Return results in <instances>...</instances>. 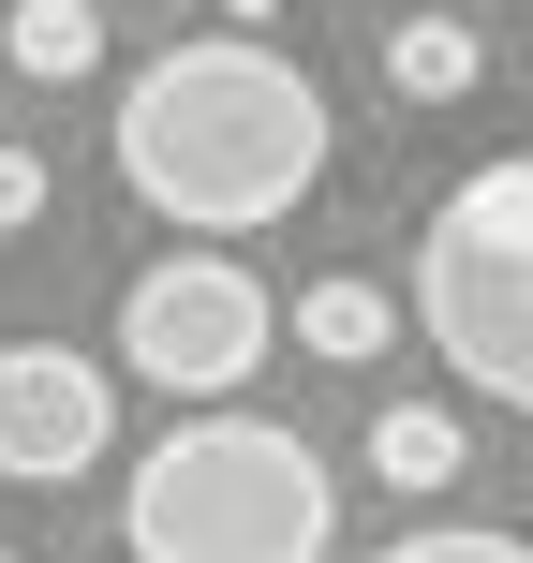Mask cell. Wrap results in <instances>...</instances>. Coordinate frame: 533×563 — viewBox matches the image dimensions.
I'll return each mask as SVG.
<instances>
[{
	"instance_id": "6da1fadb",
	"label": "cell",
	"mask_w": 533,
	"mask_h": 563,
	"mask_svg": "<svg viewBox=\"0 0 533 563\" xmlns=\"http://www.w3.org/2000/svg\"><path fill=\"white\" fill-rule=\"evenodd\" d=\"M119 178L193 238H267L326 178V89L267 30H193L119 75Z\"/></svg>"
},
{
	"instance_id": "7a4b0ae2",
	"label": "cell",
	"mask_w": 533,
	"mask_h": 563,
	"mask_svg": "<svg viewBox=\"0 0 533 563\" xmlns=\"http://www.w3.org/2000/svg\"><path fill=\"white\" fill-rule=\"evenodd\" d=\"M326 534H341L326 460L267 416H178L119 489L134 563H326Z\"/></svg>"
},
{
	"instance_id": "3957f363",
	"label": "cell",
	"mask_w": 533,
	"mask_h": 563,
	"mask_svg": "<svg viewBox=\"0 0 533 563\" xmlns=\"http://www.w3.org/2000/svg\"><path fill=\"white\" fill-rule=\"evenodd\" d=\"M415 327L475 400L533 416V148L475 164L415 238Z\"/></svg>"
},
{
	"instance_id": "277c9868",
	"label": "cell",
	"mask_w": 533,
	"mask_h": 563,
	"mask_svg": "<svg viewBox=\"0 0 533 563\" xmlns=\"http://www.w3.org/2000/svg\"><path fill=\"white\" fill-rule=\"evenodd\" d=\"M267 341H281V311H267V282L237 267V253H164L134 297H119V371H134V386H164V400L253 386Z\"/></svg>"
},
{
	"instance_id": "5b68a950",
	"label": "cell",
	"mask_w": 533,
	"mask_h": 563,
	"mask_svg": "<svg viewBox=\"0 0 533 563\" xmlns=\"http://www.w3.org/2000/svg\"><path fill=\"white\" fill-rule=\"evenodd\" d=\"M119 445V371L75 356V341H0V475L59 489Z\"/></svg>"
},
{
	"instance_id": "8992f818",
	"label": "cell",
	"mask_w": 533,
	"mask_h": 563,
	"mask_svg": "<svg viewBox=\"0 0 533 563\" xmlns=\"http://www.w3.org/2000/svg\"><path fill=\"white\" fill-rule=\"evenodd\" d=\"M0 59H15L30 89L89 75V59H104V0H0Z\"/></svg>"
},
{
	"instance_id": "52a82bcc",
	"label": "cell",
	"mask_w": 533,
	"mask_h": 563,
	"mask_svg": "<svg viewBox=\"0 0 533 563\" xmlns=\"http://www.w3.org/2000/svg\"><path fill=\"white\" fill-rule=\"evenodd\" d=\"M459 460H475V430H459L445 400H386V416H370V475L386 489H459Z\"/></svg>"
},
{
	"instance_id": "ba28073f",
	"label": "cell",
	"mask_w": 533,
	"mask_h": 563,
	"mask_svg": "<svg viewBox=\"0 0 533 563\" xmlns=\"http://www.w3.org/2000/svg\"><path fill=\"white\" fill-rule=\"evenodd\" d=\"M386 341H400V297H386V282H311V297H297V356L370 371Z\"/></svg>"
},
{
	"instance_id": "9c48e42d",
	"label": "cell",
	"mask_w": 533,
	"mask_h": 563,
	"mask_svg": "<svg viewBox=\"0 0 533 563\" xmlns=\"http://www.w3.org/2000/svg\"><path fill=\"white\" fill-rule=\"evenodd\" d=\"M475 75H489L475 15H400V30H386V89H400V104H459Z\"/></svg>"
},
{
	"instance_id": "30bf717a",
	"label": "cell",
	"mask_w": 533,
	"mask_h": 563,
	"mask_svg": "<svg viewBox=\"0 0 533 563\" xmlns=\"http://www.w3.org/2000/svg\"><path fill=\"white\" fill-rule=\"evenodd\" d=\"M370 563H533V549L489 534V519H430V534H400V549H370Z\"/></svg>"
},
{
	"instance_id": "8fae6325",
	"label": "cell",
	"mask_w": 533,
	"mask_h": 563,
	"mask_svg": "<svg viewBox=\"0 0 533 563\" xmlns=\"http://www.w3.org/2000/svg\"><path fill=\"white\" fill-rule=\"evenodd\" d=\"M15 223H45V164H30V148L0 134V238H15Z\"/></svg>"
},
{
	"instance_id": "7c38bea8",
	"label": "cell",
	"mask_w": 533,
	"mask_h": 563,
	"mask_svg": "<svg viewBox=\"0 0 533 563\" xmlns=\"http://www.w3.org/2000/svg\"><path fill=\"white\" fill-rule=\"evenodd\" d=\"M0 563H15V549H0Z\"/></svg>"
}]
</instances>
